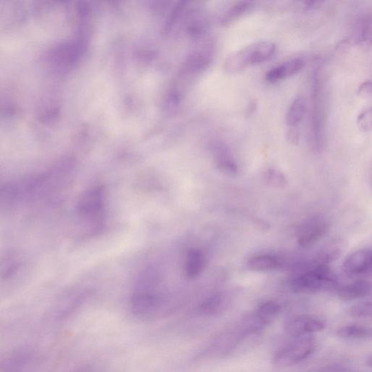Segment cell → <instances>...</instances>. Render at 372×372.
Listing matches in <instances>:
<instances>
[{
	"label": "cell",
	"instance_id": "obj_31",
	"mask_svg": "<svg viewBox=\"0 0 372 372\" xmlns=\"http://www.w3.org/2000/svg\"><path fill=\"white\" fill-rule=\"evenodd\" d=\"M299 132L296 129H291L289 130L288 134V138L289 141L292 143L297 144L299 142Z\"/></svg>",
	"mask_w": 372,
	"mask_h": 372
},
{
	"label": "cell",
	"instance_id": "obj_18",
	"mask_svg": "<svg viewBox=\"0 0 372 372\" xmlns=\"http://www.w3.org/2000/svg\"><path fill=\"white\" fill-rule=\"evenodd\" d=\"M218 166L224 174L234 176L237 174L238 167L232 154L227 145L218 144L215 147Z\"/></svg>",
	"mask_w": 372,
	"mask_h": 372
},
{
	"label": "cell",
	"instance_id": "obj_17",
	"mask_svg": "<svg viewBox=\"0 0 372 372\" xmlns=\"http://www.w3.org/2000/svg\"><path fill=\"white\" fill-rule=\"evenodd\" d=\"M209 28V21L202 12H192L186 21V32L194 39H199L205 37Z\"/></svg>",
	"mask_w": 372,
	"mask_h": 372
},
{
	"label": "cell",
	"instance_id": "obj_4",
	"mask_svg": "<svg viewBox=\"0 0 372 372\" xmlns=\"http://www.w3.org/2000/svg\"><path fill=\"white\" fill-rule=\"evenodd\" d=\"M169 300L167 296L155 289H136L131 298V309L141 318H153L168 308Z\"/></svg>",
	"mask_w": 372,
	"mask_h": 372
},
{
	"label": "cell",
	"instance_id": "obj_11",
	"mask_svg": "<svg viewBox=\"0 0 372 372\" xmlns=\"http://www.w3.org/2000/svg\"><path fill=\"white\" fill-rule=\"evenodd\" d=\"M372 267L370 249L358 250L350 255L343 263V271L349 276H360L369 273Z\"/></svg>",
	"mask_w": 372,
	"mask_h": 372
},
{
	"label": "cell",
	"instance_id": "obj_15",
	"mask_svg": "<svg viewBox=\"0 0 372 372\" xmlns=\"http://www.w3.org/2000/svg\"><path fill=\"white\" fill-rule=\"evenodd\" d=\"M230 300L227 295L218 292L209 296L199 304L197 311L203 316H215L227 309Z\"/></svg>",
	"mask_w": 372,
	"mask_h": 372
},
{
	"label": "cell",
	"instance_id": "obj_26",
	"mask_svg": "<svg viewBox=\"0 0 372 372\" xmlns=\"http://www.w3.org/2000/svg\"><path fill=\"white\" fill-rule=\"evenodd\" d=\"M78 17L81 22H88L90 17V7L86 0H79L76 5Z\"/></svg>",
	"mask_w": 372,
	"mask_h": 372
},
{
	"label": "cell",
	"instance_id": "obj_19",
	"mask_svg": "<svg viewBox=\"0 0 372 372\" xmlns=\"http://www.w3.org/2000/svg\"><path fill=\"white\" fill-rule=\"evenodd\" d=\"M257 0H236L233 5L225 12L220 23L228 25L242 17L247 12L254 7Z\"/></svg>",
	"mask_w": 372,
	"mask_h": 372
},
{
	"label": "cell",
	"instance_id": "obj_8",
	"mask_svg": "<svg viewBox=\"0 0 372 372\" xmlns=\"http://www.w3.org/2000/svg\"><path fill=\"white\" fill-rule=\"evenodd\" d=\"M215 56L214 43H206L202 48L192 53L183 64L180 74L182 76H192L207 70Z\"/></svg>",
	"mask_w": 372,
	"mask_h": 372
},
{
	"label": "cell",
	"instance_id": "obj_9",
	"mask_svg": "<svg viewBox=\"0 0 372 372\" xmlns=\"http://www.w3.org/2000/svg\"><path fill=\"white\" fill-rule=\"evenodd\" d=\"M324 328L325 324L320 318L308 315L292 317L285 324L286 333L295 338L310 336Z\"/></svg>",
	"mask_w": 372,
	"mask_h": 372
},
{
	"label": "cell",
	"instance_id": "obj_3",
	"mask_svg": "<svg viewBox=\"0 0 372 372\" xmlns=\"http://www.w3.org/2000/svg\"><path fill=\"white\" fill-rule=\"evenodd\" d=\"M277 351L273 364L278 367H289L298 364L313 355L317 349V342L309 336L300 337Z\"/></svg>",
	"mask_w": 372,
	"mask_h": 372
},
{
	"label": "cell",
	"instance_id": "obj_7",
	"mask_svg": "<svg viewBox=\"0 0 372 372\" xmlns=\"http://www.w3.org/2000/svg\"><path fill=\"white\" fill-rule=\"evenodd\" d=\"M329 224L320 217H314L304 221L296 233L298 245L303 248L312 247L327 233Z\"/></svg>",
	"mask_w": 372,
	"mask_h": 372
},
{
	"label": "cell",
	"instance_id": "obj_24",
	"mask_svg": "<svg viewBox=\"0 0 372 372\" xmlns=\"http://www.w3.org/2000/svg\"><path fill=\"white\" fill-rule=\"evenodd\" d=\"M371 34V21L366 17L357 23L354 31V41L358 43L366 42Z\"/></svg>",
	"mask_w": 372,
	"mask_h": 372
},
{
	"label": "cell",
	"instance_id": "obj_29",
	"mask_svg": "<svg viewBox=\"0 0 372 372\" xmlns=\"http://www.w3.org/2000/svg\"><path fill=\"white\" fill-rule=\"evenodd\" d=\"M301 4L307 9H316L320 7L325 0H300Z\"/></svg>",
	"mask_w": 372,
	"mask_h": 372
},
{
	"label": "cell",
	"instance_id": "obj_30",
	"mask_svg": "<svg viewBox=\"0 0 372 372\" xmlns=\"http://www.w3.org/2000/svg\"><path fill=\"white\" fill-rule=\"evenodd\" d=\"M371 83L370 81L365 82L358 89V94L362 97H368L371 94Z\"/></svg>",
	"mask_w": 372,
	"mask_h": 372
},
{
	"label": "cell",
	"instance_id": "obj_32",
	"mask_svg": "<svg viewBox=\"0 0 372 372\" xmlns=\"http://www.w3.org/2000/svg\"><path fill=\"white\" fill-rule=\"evenodd\" d=\"M109 1L114 3L116 2V1H118V0H109Z\"/></svg>",
	"mask_w": 372,
	"mask_h": 372
},
{
	"label": "cell",
	"instance_id": "obj_28",
	"mask_svg": "<svg viewBox=\"0 0 372 372\" xmlns=\"http://www.w3.org/2000/svg\"><path fill=\"white\" fill-rule=\"evenodd\" d=\"M156 57V52L148 49H142L136 52V58L138 60L149 61Z\"/></svg>",
	"mask_w": 372,
	"mask_h": 372
},
{
	"label": "cell",
	"instance_id": "obj_22",
	"mask_svg": "<svg viewBox=\"0 0 372 372\" xmlns=\"http://www.w3.org/2000/svg\"><path fill=\"white\" fill-rule=\"evenodd\" d=\"M307 111V101L303 98L296 99L291 103L287 116V123L289 126L298 125L304 117Z\"/></svg>",
	"mask_w": 372,
	"mask_h": 372
},
{
	"label": "cell",
	"instance_id": "obj_25",
	"mask_svg": "<svg viewBox=\"0 0 372 372\" xmlns=\"http://www.w3.org/2000/svg\"><path fill=\"white\" fill-rule=\"evenodd\" d=\"M349 313L353 318H366L370 317L371 315V301L362 302L353 305Z\"/></svg>",
	"mask_w": 372,
	"mask_h": 372
},
{
	"label": "cell",
	"instance_id": "obj_27",
	"mask_svg": "<svg viewBox=\"0 0 372 372\" xmlns=\"http://www.w3.org/2000/svg\"><path fill=\"white\" fill-rule=\"evenodd\" d=\"M358 124L363 131L368 132L370 130L371 125V112L370 108L364 110L358 116Z\"/></svg>",
	"mask_w": 372,
	"mask_h": 372
},
{
	"label": "cell",
	"instance_id": "obj_1",
	"mask_svg": "<svg viewBox=\"0 0 372 372\" xmlns=\"http://www.w3.org/2000/svg\"><path fill=\"white\" fill-rule=\"evenodd\" d=\"M337 276L326 264L311 265L292 278L290 287L297 293H316L322 291L335 289Z\"/></svg>",
	"mask_w": 372,
	"mask_h": 372
},
{
	"label": "cell",
	"instance_id": "obj_10",
	"mask_svg": "<svg viewBox=\"0 0 372 372\" xmlns=\"http://www.w3.org/2000/svg\"><path fill=\"white\" fill-rule=\"evenodd\" d=\"M281 311L278 302L268 300L261 303L247 326L250 332H257L272 323Z\"/></svg>",
	"mask_w": 372,
	"mask_h": 372
},
{
	"label": "cell",
	"instance_id": "obj_6",
	"mask_svg": "<svg viewBox=\"0 0 372 372\" xmlns=\"http://www.w3.org/2000/svg\"><path fill=\"white\" fill-rule=\"evenodd\" d=\"M87 43L76 39L75 41L64 43L50 53V61L53 68L60 70H69L83 58Z\"/></svg>",
	"mask_w": 372,
	"mask_h": 372
},
{
	"label": "cell",
	"instance_id": "obj_12",
	"mask_svg": "<svg viewBox=\"0 0 372 372\" xmlns=\"http://www.w3.org/2000/svg\"><path fill=\"white\" fill-rule=\"evenodd\" d=\"M207 257L198 248H191L186 252L183 271L186 278L194 279L200 275L206 268Z\"/></svg>",
	"mask_w": 372,
	"mask_h": 372
},
{
	"label": "cell",
	"instance_id": "obj_16",
	"mask_svg": "<svg viewBox=\"0 0 372 372\" xmlns=\"http://www.w3.org/2000/svg\"><path fill=\"white\" fill-rule=\"evenodd\" d=\"M370 282L360 279L338 289L340 298L351 301L368 296L371 293Z\"/></svg>",
	"mask_w": 372,
	"mask_h": 372
},
{
	"label": "cell",
	"instance_id": "obj_21",
	"mask_svg": "<svg viewBox=\"0 0 372 372\" xmlns=\"http://www.w3.org/2000/svg\"><path fill=\"white\" fill-rule=\"evenodd\" d=\"M193 1L194 0H178L174 9L171 11L167 20L165 21L162 32L163 35H168L174 30L184 12Z\"/></svg>",
	"mask_w": 372,
	"mask_h": 372
},
{
	"label": "cell",
	"instance_id": "obj_2",
	"mask_svg": "<svg viewBox=\"0 0 372 372\" xmlns=\"http://www.w3.org/2000/svg\"><path fill=\"white\" fill-rule=\"evenodd\" d=\"M276 46L271 42H259L232 52L224 63L225 71L236 74L249 66L270 60L275 54Z\"/></svg>",
	"mask_w": 372,
	"mask_h": 372
},
{
	"label": "cell",
	"instance_id": "obj_5",
	"mask_svg": "<svg viewBox=\"0 0 372 372\" xmlns=\"http://www.w3.org/2000/svg\"><path fill=\"white\" fill-rule=\"evenodd\" d=\"M79 214L91 225V233L96 235L103 227V198L100 189L87 192L79 203Z\"/></svg>",
	"mask_w": 372,
	"mask_h": 372
},
{
	"label": "cell",
	"instance_id": "obj_14",
	"mask_svg": "<svg viewBox=\"0 0 372 372\" xmlns=\"http://www.w3.org/2000/svg\"><path fill=\"white\" fill-rule=\"evenodd\" d=\"M284 261L273 255L262 254L250 258L247 268L254 272H269L282 267Z\"/></svg>",
	"mask_w": 372,
	"mask_h": 372
},
{
	"label": "cell",
	"instance_id": "obj_20",
	"mask_svg": "<svg viewBox=\"0 0 372 372\" xmlns=\"http://www.w3.org/2000/svg\"><path fill=\"white\" fill-rule=\"evenodd\" d=\"M337 335L345 340H361L369 339L371 331L369 327L360 324H353L339 329L337 331Z\"/></svg>",
	"mask_w": 372,
	"mask_h": 372
},
{
	"label": "cell",
	"instance_id": "obj_23",
	"mask_svg": "<svg viewBox=\"0 0 372 372\" xmlns=\"http://www.w3.org/2000/svg\"><path fill=\"white\" fill-rule=\"evenodd\" d=\"M264 180L270 187L275 189H283L288 183L287 179L282 172L273 168L265 172Z\"/></svg>",
	"mask_w": 372,
	"mask_h": 372
},
{
	"label": "cell",
	"instance_id": "obj_13",
	"mask_svg": "<svg viewBox=\"0 0 372 372\" xmlns=\"http://www.w3.org/2000/svg\"><path fill=\"white\" fill-rule=\"evenodd\" d=\"M304 66V61L300 58L286 61L280 65L271 69L265 76V81L276 83L299 73Z\"/></svg>",
	"mask_w": 372,
	"mask_h": 372
}]
</instances>
